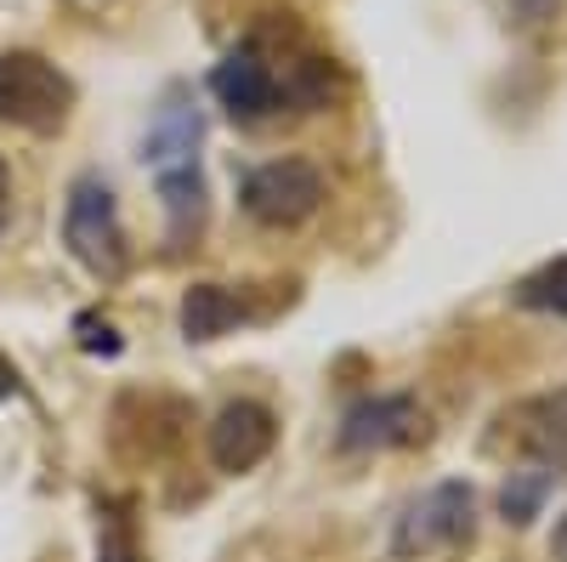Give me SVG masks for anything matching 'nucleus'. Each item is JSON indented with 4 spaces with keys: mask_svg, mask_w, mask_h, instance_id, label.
I'll return each instance as SVG.
<instances>
[{
    "mask_svg": "<svg viewBox=\"0 0 567 562\" xmlns=\"http://www.w3.org/2000/svg\"><path fill=\"white\" fill-rule=\"evenodd\" d=\"M336 91H341L336 58H323L318 45H307L290 23L250 29L210 69V98L239 125H261L278 114H323L336 103Z\"/></svg>",
    "mask_w": 567,
    "mask_h": 562,
    "instance_id": "obj_1",
    "label": "nucleus"
},
{
    "mask_svg": "<svg viewBox=\"0 0 567 562\" xmlns=\"http://www.w3.org/2000/svg\"><path fill=\"white\" fill-rule=\"evenodd\" d=\"M63 245L69 256L91 273V278H103V285H114V278L131 267V233L120 222V200H114V187L97 176V171H85L69 182V200H63Z\"/></svg>",
    "mask_w": 567,
    "mask_h": 562,
    "instance_id": "obj_2",
    "label": "nucleus"
},
{
    "mask_svg": "<svg viewBox=\"0 0 567 562\" xmlns=\"http://www.w3.org/2000/svg\"><path fill=\"white\" fill-rule=\"evenodd\" d=\"M74 114V80L40 52H0V120L52 136Z\"/></svg>",
    "mask_w": 567,
    "mask_h": 562,
    "instance_id": "obj_3",
    "label": "nucleus"
},
{
    "mask_svg": "<svg viewBox=\"0 0 567 562\" xmlns=\"http://www.w3.org/2000/svg\"><path fill=\"white\" fill-rule=\"evenodd\" d=\"M318 205H323V171L301 154L267 160V165L245 171V182H239V211L256 227H301Z\"/></svg>",
    "mask_w": 567,
    "mask_h": 562,
    "instance_id": "obj_4",
    "label": "nucleus"
},
{
    "mask_svg": "<svg viewBox=\"0 0 567 562\" xmlns=\"http://www.w3.org/2000/svg\"><path fill=\"white\" fill-rule=\"evenodd\" d=\"M471 529H477V494L465 483H437V489H425L420 500L403 505V518L392 529V551L425 556V551H443V545H465Z\"/></svg>",
    "mask_w": 567,
    "mask_h": 562,
    "instance_id": "obj_5",
    "label": "nucleus"
},
{
    "mask_svg": "<svg viewBox=\"0 0 567 562\" xmlns=\"http://www.w3.org/2000/svg\"><path fill=\"white\" fill-rule=\"evenodd\" d=\"M272 443H278V415L267 403H256V398L221 403L216 420H210V432H205L210 466H216V472H227V478L256 472V466L272 454Z\"/></svg>",
    "mask_w": 567,
    "mask_h": 562,
    "instance_id": "obj_6",
    "label": "nucleus"
},
{
    "mask_svg": "<svg viewBox=\"0 0 567 562\" xmlns=\"http://www.w3.org/2000/svg\"><path fill=\"white\" fill-rule=\"evenodd\" d=\"M420 432H425V415L409 392H374V398H358L341 415L336 449L341 454H386V449L414 443Z\"/></svg>",
    "mask_w": 567,
    "mask_h": 562,
    "instance_id": "obj_7",
    "label": "nucleus"
},
{
    "mask_svg": "<svg viewBox=\"0 0 567 562\" xmlns=\"http://www.w3.org/2000/svg\"><path fill=\"white\" fill-rule=\"evenodd\" d=\"M205 149V114L187 91H171L159 103L148 136H142V165L148 171H171V165H199Z\"/></svg>",
    "mask_w": 567,
    "mask_h": 562,
    "instance_id": "obj_8",
    "label": "nucleus"
},
{
    "mask_svg": "<svg viewBox=\"0 0 567 562\" xmlns=\"http://www.w3.org/2000/svg\"><path fill=\"white\" fill-rule=\"evenodd\" d=\"M176 318H182V336L205 347V341H221L227 330H239V324L267 318V307H256L250 290H233V285H187Z\"/></svg>",
    "mask_w": 567,
    "mask_h": 562,
    "instance_id": "obj_9",
    "label": "nucleus"
},
{
    "mask_svg": "<svg viewBox=\"0 0 567 562\" xmlns=\"http://www.w3.org/2000/svg\"><path fill=\"white\" fill-rule=\"evenodd\" d=\"M97 562H148L136 534V505L120 494H97Z\"/></svg>",
    "mask_w": 567,
    "mask_h": 562,
    "instance_id": "obj_10",
    "label": "nucleus"
},
{
    "mask_svg": "<svg viewBox=\"0 0 567 562\" xmlns=\"http://www.w3.org/2000/svg\"><path fill=\"white\" fill-rule=\"evenodd\" d=\"M523 443L528 449H539V454H567V387L561 392H550V398H539V403H528L523 409Z\"/></svg>",
    "mask_w": 567,
    "mask_h": 562,
    "instance_id": "obj_11",
    "label": "nucleus"
},
{
    "mask_svg": "<svg viewBox=\"0 0 567 562\" xmlns=\"http://www.w3.org/2000/svg\"><path fill=\"white\" fill-rule=\"evenodd\" d=\"M550 466H528V472H511L505 494H499V511H505V523H534L539 518V505L550 494Z\"/></svg>",
    "mask_w": 567,
    "mask_h": 562,
    "instance_id": "obj_12",
    "label": "nucleus"
},
{
    "mask_svg": "<svg viewBox=\"0 0 567 562\" xmlns=\"http://www.w3.org/2000/svg\"><path fill=\"white\" fill-rule=\"evenodd\" d=\"M516 302L534 307V313L567 318V256H556V262H545L539 273H528L523 285H516Z\"/></svg>",
    "mask_w": 567,
    "mask_h": 562,
    "instance_id": "obj_13",
    "label": "nucleus"
},
{
    "mask_svg": "<svg viewBox=\"0 0 567 562\" xmlns=\"http://www.w3.org/2000/svg\"><path fill=\"white\" fill-rule=\"evenodd\" d=\"M74 336H80V352H91V358H120L125 352L120 330H114L109 318H97V313H80L74 318Z\"/></svg>",
    "mask_w": 567,
    "mask_h": 562,
    "instance_id": "obj_14",
    "label": "nucleus"
},
{
    "mask_svg": "<svg viewBox=\"0 0 567 562\" xmlns=\"http://www.w3.org/2000/svg\"><path fill=\"white\" fill-rule=\"evenodd\" d=\"M12 398H23V369L0 352V403H12Z\"/></svg>",
    "mask_w": 567,
    "mask_h": 562,
    "instance_id": "obj_15",
    "label": "nucleus"
},
{
    "mask_svg": "<svg viewBox=\"0 0 567 562\" xmlns=\"http://www.w3.org/2000/svg\"><path fill=\"white\" fill-rule=\"evenodd\" d=\"M7 211H12V171L0 160V227H7Z\"/></svg>",
    "mask_w": 567,
    "mask_h": 562,
    "instance_id": "obj_16",
    "label": "nucleus"
},
{
    "mask_svg": "<svg viewBox=\"0 0 567 562\" xmlns=\"http://www.w3.org/2000/svg\"><path fill=\"white\" fill-rule=\"evenodd\" d=\"M550 556H556V562H567V518L556 523V540H550Z\"/></svg>",
    "mask_w": 567,
    "mask_h": 562,
    "instance_id": "obj_17",
    "label": "nucleus"
}]
</instances>
